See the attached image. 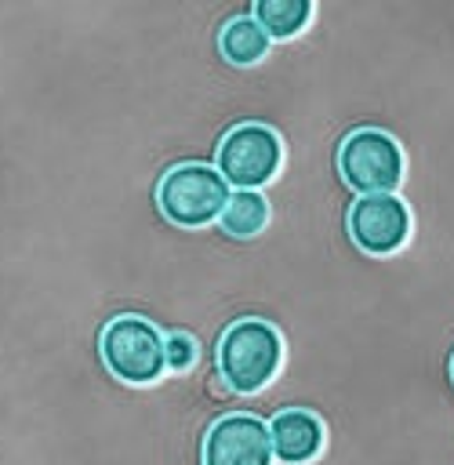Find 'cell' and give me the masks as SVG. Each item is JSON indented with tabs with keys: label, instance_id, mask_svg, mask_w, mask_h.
Masks as SVG:
<instances>
[{
	"label": "cell",
	"instance_id": "obj_1",
	"mask_svg": "<svg viewBox=\"0 0 454 465\" xmlns=\"http://www.w3.org/2000/svg\"><path fill=\"white\" fill-rule=\"evenodd\" d=\"M283 363V338L269 320L243 316L232 320L218 338V371L232 392H258L265 389Z\"/></svg>",
	"mask_w": 454,
	"mask_h": 465
},
{
	"label": "cell",
	"instance_id": "obj_2",
	"mask_svg": "<svg viewBox=\"0 0 454 465\" xmlns=\"http://www.w3.org/2000/svg\"><path fill=\"white\" fill-rule=\"evenodd\" d=\"M229 182L211 163H174L163 171L156 185V203L167 222L182 229H200L222 218V207L229 200Z\"/></svg>",
	"mask_w": 454,
	"mask_h": 465
},
{
	"label": "cell",
	"instance_id": "obj_3",
	"mask_svg": "<svg viewBox=\"0 0 454 465\" xmlns=\"http://www.w3.org/2000/svg\"><path fill=\"white\" fill-rule=\"evenodd\" d=\"M105 367L127 385H149L163 374V334L134 312L113 316L98 338Z\"/></svg>",
	"mask_w": 454,
	"mask_h": 465
},
{
	"label": "cell",
	"instance_id": "obj_4",
	"mask_svg": "<svg viewBox=\"0 0 454 465\" xmlns=\"http://www.w3.org/2000/svg\"><path fill=\"white\" fill-rule=\"evenodd\" d=\"M338 174L360 196L396 193L403 178V149L378 127H360L338 145Z\"/></svg>",
	"mask_w": 454,
	"mask_h": 465
},
{
	"label": "cell",
	"instance_id": "obj_5",
	"mask_svg": "<svg viewBox=\"0 0 454 465\" xmlns=\"http://www.w3.org/2000/svg\"><path fill=\"white\" fill-rule=\"evenodd\" d=\"M283 163V142L269 124H236L222 134L218 145V174L229 189H262L276 178Z\"/></svg>",
	"mask_w": 454,
	"mask_h": 465
},
{
	"label": "cell",
	"instance_id": "obj_6",
	"mask_svg": "<svg viewBox=\"0 0 454 465\" xmlns=\"http://www.w3.org/2000/svg\"><path fill=\"white\" fill-rule=\"evenodd\" d=\"M349 236L367 254H396L410 236V211L396 193L356 196L349 207Z\"/></svg>",
	"mask_w": 454,
	"mask_h": 465
},
{
	"label": "cell",
	"instance_id": "obj_7",
	"mask_svg": "<svg viewBox=\"0 0 454 465\" xmlns=\"http://www.w3.org/2000/svg\"><path fill=\"white\" fill-rule=\"evenodd\" d=\"M203 465H272L269 425L254 414H225L203 436Z\"/></svg>",
	"mask_w": 454,
	"mask_h": 465
},
{
	"label": "cell",
	"instance_id": "obj_8",
	"mask_svg": "<svg viewBox=\"0 0 454 465\" xmlns=\"http://www.w3.org/2000/svg\"><path fill=\"white\" fill-rule=\"evenodd\" d=\"M269 440L283 465H309L323 450V421L305 407H287L269 421Z\"/></svg>",
	"mask_w": 454,
	"mask_h": 465
},
{
	"label": "cell",
	"instance_id": "obj_9",
	"mask_svg": "<svg viewBox=\"0 0 454 465\" xmlns=\"http://www.w3.org/2000/svg\"><path fill=\"white\" fill-rule=\"evenodd\" d=\"M218 47L222 54L232 62V65H254L265 58L269 51V33L251 18V15H240V18H229L218 33Z\"/></svg>",
	"mask_w": 454,
	"mask_h": 465
},
{
	"label": "cell",
	"instance_id": "obj_10",
	"mask_svg": "<svg viewBox=\"0 0 454 465\" xmlns=\"http://www.w3.org/2000/svg\"><path fill=\"white\" fill-rule=\"evenodd\" d=\"M218 222L229 236H240V240L258 236L269 225V200L258 189H232Z\"/></svg>",
	"mask_w": 454,
	"mask_h": 465
},
{
	"label": "cell",
	"instance_id": "obj_11",
	"mask_svg": "<svg viewBox=\"0 0 454 465\" xmlns=\"http://www.w3.org/2000/svg\"><path fill=\"white\" fill-rule=\"evenodd\" d=\"M251 18L269 33V40H291L312 18L309 0H254Z\"/></svg>",
	"mask_w": 454,
	"mask_h": 465
},
{
	"label": "cell",
	"instance_id": "obj_12",
	"mask_svg": "<svg viewBox=\"0 0 454 465\" xmlns=\"http://www.w3.org/2000/svg\"><path fill=\"white\" fill-rule=\"evenodd\" d=\"M163 363L171 371H189L196 363V338L185 331H174L163 338Z\"/></svg>",
	"mask_w": 454,
	"mask_h": 465
},
{
	"label": "cell",
	"instance_id": "obj_13",
	"mask_svg": "<svg viewBox=\"0 0 454 465\" xmlns=\"http://www.w3.org/2000/svg\"><path fill=\"white\" fill-rule=\"evenodd\" d=\"M450 378H454V360H450Z\"/></svg>",
	"mask_w": 454,
	"mask_h": 465
}]
</instances>
